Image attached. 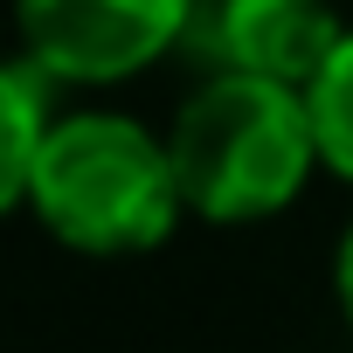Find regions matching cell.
Instances as JSON below:
<instances>
[{"mask_svg": "<svg viewBox=\"0 0 353 353\" xmlns=\"http://www.w3.org/2000/svg\"><path fill=\"white\" fill-rule=\"evenodd\" d=\"M332 291H339V312L353 325V229L339 236V256H332Z\"/></svg>", "mask_w": 353, "mask_h": 353, "instance_id": "cell-7", "label": "cell"}, {"mask_svg": "<svg viewBox=\"0 0 353 353\" xmlns=\"http://www.w3.org/2000/svg\"><path fill=\"white\" fill-rule=\"evenodd\" d=\"M201 0H14V35L56 83H125L181 49Z\"/></svg>", "mask_w": 353, "mask_h": 353, "instance_id": "cell-3", "label": "cell"}, {"mask_svg": "<svg viewBox=\"0 0 353 353\" xmlns=\"http://www.w3.org/2000/svg\"><path fill=\"white\" fill-rule=\"evenodd\" d=\"M312 97V132H319V166H332L353 188V28L339 35V49L325 56V70L305 83Z\"/></svg>", "mask_w": 353, "mask_h": 353, "instance_id": "cell-6", "label": "cell"}, {"mask_svg": "<svg viewBox=\"0 0 353 353\" xmlns=\"http://www.w3.org/2000/svg\"><path fill=\"white\" fill-rule=\"evenodd\" d=\"M49 70H35L28 56L21 63H0V215L28 201V181H35V152L49 139Z\"/></svg>", "mask_w": 353, "mask_h": 353, "instance_id": "cell-5", "label": "cell"}, {"mask_svg": "<svg viewBox=\"0 0 353 353\" xmlns=\"http://www.w3.org/2000/svg\"><path fill=\"white\" fill-rule=\"evenodd\" d=\"M28 208L77 256H145L181 229L188 194L166 139L125 111H77L56 118L35 152Z\"/></svg>", "mask_w": 353, "mask_h": 353, "instance_id": "cell-2", "label": "cell"}, {"mask_svg": "<svg viewBox=\"0 0 353 353\" xmlns=\"http://www.w3.org/2000/svg\"><path fill=\"white\" fill-rule=\"evenodd\" d=\"M332 0H201L181 49H194L208 70H250L277 83H312L325 56L339 49Z\"/></svg>", "mask_w": 353, "mask_h": 353, "instance_id": "cell-4", "label": "cell"}, {"mask_svg": "<svg viewBox=\"0 0 353 353\" xmlns=\"http://www.w3.org/2000/svg\"><path fill=\"white\" fill-rule=\"evenodd\" d=\"M166 145H173L188 215L222 229L284 215L319 166L312 97L298 83L250 77V70H215L181 104Z\"/></svg>", "mask_w": 353, "mask_h": 353, "instance_id": "cell-1", "label": "cell"}]
</instances>
